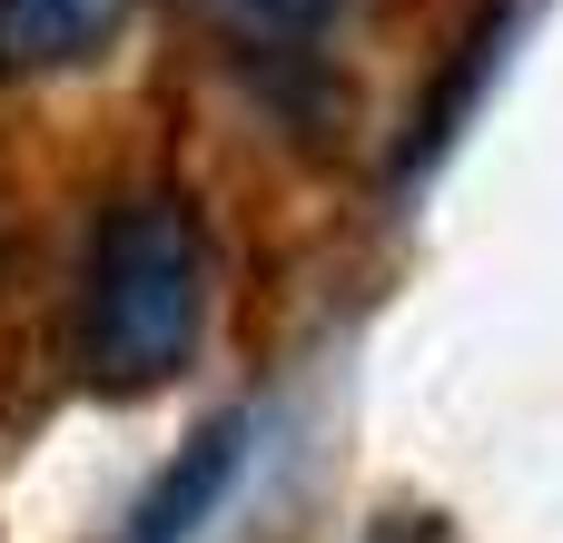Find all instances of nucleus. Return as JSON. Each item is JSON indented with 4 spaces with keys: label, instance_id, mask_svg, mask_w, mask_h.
Segmentation results:
<instances>
[{
    "label": "nucleus",
    "instance_id": "1",
    "mask_svg": "<svg viewBox=\"0 0 563 543\" xmlns=\"http://www.w3.org/2000/svg\"><path fill=\"white\" fill-rule=\"evenodd\" d=\"M198 317H208V257H198L188 198L168 188L119 198L79 267V366L119 396L168 386L198 346Z\"/></svg>",
    "mask_w": 563,
    "mask_h": 543
},
{
    "label": "nucleus",
    "instance_id": "2",
    "mask_svg": "<svg viewBox=\"0 0 563 543\" xmlns=\"http://www.w3.org/2000/svg\"><path fill=\"white\" fill-rule=\"evenodd\" d=\"M198 30L218 40V59L287 119H327L336 99V40H346V0H188Z\"/></svg>",
    "mask_w": 563,
    "mask_h": 543
},
{
    "label": "nucleus",
    "instance_id": "3",
    "mask_svg": "<svg viewBox=\"0 0 563 543\" xmlns=\"http://www.w3.org/2000/svg\"><path fill=\"white\" fill-rule=\"evenodd\" d=\"M139 0H0V79H69L89 69Z\"/></svg>",
    "mask_w": 563,
    "mask_h": 543
},
{
    "label": "nucleus",
    "instance_id": "4",
    "mask_svg": "<svg viewBox=\"0 0 563 543\" xmlns=\"http://www.w3.org/2000/svg\"><path fill=\"white\" fill-rule=\"evenodd\" d=\"M238 465H247V415H218L198 445L168 455V475L139 495V514H129V534H119V543H188L208 514H218V495L238 485Z\"/></svg>",
    "mask_w": 563,
    "mask_h": 543
}]
</instances>
